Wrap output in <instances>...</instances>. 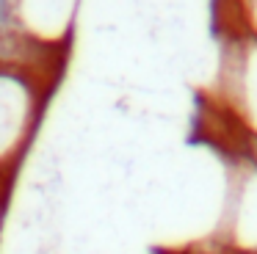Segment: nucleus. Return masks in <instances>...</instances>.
I'll return each instance as SVG.
<instances>
[{
	"label": "nucleus",
	"mask_w": 257,
	"mask_h": 254,
	"mask_svg": "<svg viewBox=\"0 0 257 254\" xmlns=\"http://www.w3.org/2000/svg\"><path fill=\"white\" fill-rule=\"evenodd\" d=\"M6 17H9V9H6V3L0 0V22H6Z\"/></svg>",
	"instance_id": "obj_3"
},
{
	"label": "nucleus",
	"mask_w": 257,
	"mask_h": 254,
	"mask_svg": "<svg viewBox=\"0 0 257 254\" xmlns=\"http://www.w3.org/2000/svg\"><path fill=\"white\" fill-rule=\"evenodd\" d=\"M235 6L246 22V36L257 39V0H235Z\"/></svg>",
	"instance_id": "obj_2"
},
{
	"label": "nucleus",
	"mask_w": 257,
	"mask_h": 254,
	"mask_svg": "<svg viewBox=\"0 0 257 254\" xmlns=\"http://www.w3.org/2000/svg\"><path fill=\"white\" fill-rule=\"evenodd\" d=\"M14 80V77H12ZM9 80L6 91L0 97V166H6L9 155L17 152L20 144L28 141V124H31V113H28V94H12L14 83ZM6 83V75L0 77V88Z\"/></svg>",
	"instance_id": "obj_1"
}]
</instances>
